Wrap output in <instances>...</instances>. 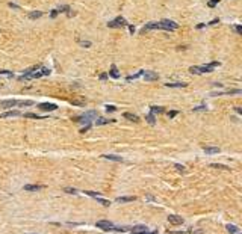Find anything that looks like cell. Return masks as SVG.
<instances>
[{
  "mask_svg": "<svg viewBox=\"0 0 242 234\" xmlns=\"http://www.w3.org/2000/svg\"><path fill=\"white\" fill-rule=\"evenodd\" d=\"M52 73L50 68H43L41 70H36V71H30V73H24L23 76H20V80H33V79H39L43 76H49Z\"/></svg>",
  "mask_w": 242,
  "mask_h": 234,
  "instance_id": "6da1fadb",
  "label": "cell"
},
{
  "mask_svg": "<svg viewBox=\"0 0 242 234\" xmlns=\"http://www.w3.org/2000/svg\"><path fill=\"white\" fill-rule=\"evenodd\" d=\"M126 26H127V21L123 17H117L115 20L107 23V27H112V29H120V27H126Z\"/></svg>",
  "mask_w": 242,
  "mask_h": 234,
  "instance_id": "7a4b0ae2",
  "label": "cell"
},
{
  "mask_svg": "<svg viewBox=\"0 0 242 234\" xmlns=\"http://www.w3.org/2000/svg\"><path fill=\"white\" fill-rule=\"evenodd\" d=\"M96 226L100 230H104V231H117V226L112 222H109V220H98L96 224Z\"/></svg>",
  "mask_w": 242,
  "mask_h": 234,
  "instance_id": "3957f363",
  "label": "cell"
},
{
  "mask_svg": "<svg viewBox=\"0 0 242 234\" xmlns=\"http://www.w3.org/2000/svg\"><path fill=\"white\" fill-rule=\"evenodd\" d=\"M179 27V24L176 21H171V20H162L159 23V29H164V30H176Z\"/></svg>",
  "mask_w": 242,
  "mask_h": 234,
  "instance_id": "277c9868",
  "label": "cell"
},
{
  "mask_svg": "<svg viewBox=\"0 0 242 234\" xmlns=\"http://www.w3.org/2000/svg\"><path fill=\"white\" fill-rule=\"evenodd\" d=\"M212 66L210 65H204V66H191L189 73L192 74H206V73H212Z\"/></svg>",
  "mask_w": 242,
  "mask_h": 234,
  "instance_id": "5b68a950",
  "label": "cell"
},
{
  "mask_svg": "<svg viewBox=\"0 0 242 234\" xmlns=\"http://www.w3.org/2000/svg\"><path fill=\"white\" fill-rule=\"evenodd\" d=\"M38 107L44 112H53V110L58 109V106L53 104V103H41V104H38Z\"/></svg>",
  "mask_w": 242,
  "mask_h": 234,
  "instance_id": "8992f818",
  "label": "cell"
},
{
  "mask_svg": "<svg viewBox=\"0 0 242 234\" xmlns=\"http://www.w3.org/2000/svg\"><path fill=\"white\" fill-rule=\"evenodd\" d=\"M14 106H17V100H5V101H0V107L2 109H12Z\"/></svg>",
  "mask_w": 242,
  "mask_h": 234,
  "instance_id": "52a82bcc",
  "label": "cell"
},
{
  "mask_svg": "<svg viewBox=\"0 0 242 234\" xmlns=\"http://www.w3.org/2000/svg\"><path fill=\"white\" fill-rule=\"evenodd\" d=\"M144 79L147 80V82H154V80H157L159 76H157V73H153V71H144Z\"/></svg>",
  "mask_w": 242,
  "mask_h": 234,
  "instance_id": "ba28073f",
  "label": "cell"
},
{
  "mask_svg": "<svg viewBox=\"0 0 242 234\" xmlns=\"http://www.w3.org/2000/svg\"><path fill=\"white\" fill-rule=\"evenodd\" d=\"M168 222L173 225H180V224H183V218H180L177 215H170L168 216Z\"/></svg>",
  "mask_w": 242,
  "mask_h": 234,
  "instance_id": "9c48e42d",
  "label": "cell"
},
{
  "mask_svg": "<svg viewBox=\"0 0 242 234\" xmlns=\"http://www.w3.org/2000/svg\"><path fill=\"white\" fill-rule=\"evenodd\" d=\"M154 29H159V23H147L145 26H144V27H142V30H141V32H142V33H145V32H148V30H154Z\"/></svg>",
  "mask_w": 242,
  "mask_h": 234,
  "instance_id": "30bf717a",
  "label": "cell"
},
{
  "mask_svg": "<svg viewBox=\"0 0 242 234\" xmlns=\"http://www.w3.org/2000/svg\"><path fill=\"white\" fill-rule=\"evenodd\" d=\"M44 186H39V184H26L24 186V190H29V192H36V190H41Z\"/></svg>",
  "mask_w": 242,
  "mask_h": 234,
  "instance_id": "8fae6325",
  "label": "cell"
},
{
  "mask_svg": "<svg viewBox=\"0 0 242 234\" xmlns=\"http://www.w3.org/2000/svg\"><path fill=\"white\" fill-rule=\"evenodd\" d=\"M21 113H20L18 110H8V112H5L0 115V118H11V116H20Z\"/></svg>",
  "mask_w": 242,
  "mask_h": 234,
  "instance_id": "7c38bea8",
  "label": "cell"
},
{
  "mask_svg": "<svg viewBox=\"0 0 242 234\" xmlns=\"http://www.w3.org/2000/svg\"><path fill=\"white\" fill-rule=\"evenodd\" d=\"M204 153H207V154H218L219 148L218 146H204Z\"/></svg>",
  "mask_w": 242,
  "mask_h": 234,
  "instance_id": "4fadbf2b",
  "label": "cell"
},
{
  "mask_svg": "<svg viewBox=\"0 0 242 234\" xmlns=\"http://www.w3.org/2000/svg\"><path fill=\"white\" fill-rule=\"evenodd\" d=\"M124 118L126 119H130V121H133V122H138L139 121V116L138 115H133V113H130V112H126L124 113Z\"/></svg>",
  "mask_w": 242,
  "mask_h": 234,
  "instance_id": "5bb4252c",
  "label": "cell"
},
{
  "mask_svg": "<svg viewBox=\"0 0 242 234\" xmlns=\"http://www.w3.org/2000/svg\"><path fill=\"white\" fill-rule=\"evenodd\" d=\"M109 76H111V77H113V79H118V77H120V71H118V68H117L115 65H112V66H111Z\"/></svg>",
  "mask_w": 242,
  "mask_h": 234,
  "instance_id": "9a60e30c",
  "label": "cell"
},
{
  "mask_svg": "<svg viewBox=\"0 0 242 234\" xmlns=\"http://www.w3.org/2000/svg\"><path fill=\"white\" fill-rule=\"evenodd\" d=\"M109 122H115V119H106V118H98V119H96V124H97V125H104V124H109Z\"/></svg>",
  "mask_w": 242,
  "mask_h": 234,
  "instance_id": "2e32d148",
  "label": "cell"
},
{
  "mask_svg": "<svg viewBox=\"0 0 242 234\" xmlns=\"http://www.w3.org/2000/svg\"><path fill=\"white\" fill-rule=\"evenodd\" d=\"M104 159H107V160H113V162H124L123 160V157H120V156H113V154H106V156H103Z\"/></svg>",
  "mask_w": 242,
  "mask_h": 234,
  "instance_id": "e0dca14e",
  "label": "cell"
},
{
  "mask_svg": "<svg viewBox=\"0 0 242 234\" xmlns=\"http://www.w3.org/2000/svg\"><path fill=\"white\" fill-rule=\"evenodd\" d=\"M166 88H185V86H188L186 83L183 82H179V83H165Z\"/></svg>",
  "mask_w": 242,
  "mask_h": 234,
  "instance_id": "ac0fdd59",
  "label": "cell"
},
{
  "mask_svg": "<svg viewBox=\"0 0 242 234\" xmlns=\"http://www.w3.org/2000/svg\"><path fill=\"white\" fill-rule=\"evenodd\" d=\"M132 201H135L133 196H118L117 198V203H132Z\"/></svg>",
  "mask_w": 242,
  "mask_h": 234,
  "instance_id": "d6986e66",
  "label": "cell"
},
{
  "mask_svg": "<svg viewBox=\"0 0 242 234\" xmlns=\"http://www.w3.org/2000/svg\"><path fill=\"white\" fill-rule=\"evenodd\" d=\"M150 109H151L150 113H153V115H156V113H164V112H165V109L160 107V106H151Z\"/></svg>",
  "mask_w": 242,
  "mask_h": 234,
  "instance_id": "ffe728a7",
  "label": "cell"
},
{
  "mask_svg": "<svg viewBox=\"0 0 242 234\" xmlns=\"http://www.w3.org/2000/svg\"><path fill=\"white\" fill-rule=\"evenodd\" d=\"M227 231L230 233V234H241V231H239V228H238V226L230 225V224L227 225Z\"/></svg>",
  "mask_w": 242,
  "mask_h": 234,
  "instance_id": "44dd1931",
  "label": "cell"
},
{
  "mask_svg": "<svg viewBox=\"0 0 242 234\" xmlns=\"http://www.w3.org/2000/svg\"><path fill=\"white\" fill-rule=\"evenodd\" d=\"M39 17H43V12L41 11H32V12H29V18L30 20H35V18H39Z\"/></svg>",
  "mask_w": 242,
  "mask_h": 234,
  "instance_id": "7402d4cb",
  "label": "cell"
},
{
  "mask_svg": "<svg viewBox=\"0 0 242 234\" xmlns=\"http://www.w3.org/2000/svg\"><path fill=\"white\" fill-rule=\"evenodd\" d=\"M73 106H85L86 104V100L85 98H76V100H73L71 101Z\"/></svg>",
  "mask_w": 242,
  "mask_h": 234,
  "instance_id": "603a6c76",
  "label": "cell"
},
{
  "mask_svg": "<svg viewBox=\"0 0 242 234\" xmlns=\"http://www.w3.org/2000/svg\"><path fill=\"white\" fill-rule=\"evenodd\" d=\"M148 228H147L145 225H135L132 228V233H141V231H147Z\"/></svg>",
  "mask_w": 242,
  "mask_h": 234,
  "instance_id": "cb8c5ba5",
  "label": "cell"
},
{
  "mask_svg": "<svg viewBox=\"0 0 242 234\" xmlns=\"http://www.w3.org/2000/svg\"><path fill=\"white\" fill-rule=\"evenodd\" d=\"M145 121L148 122V124H151V125H154V124H156V116H154L153 113H148V115L145 116Z\"/></svg>",
  "mask_w": 242,
  "mask_h": 234,
  "instance_id": "d4e9b609",
  "label": "cell"
},
{
  "mask_svg": "<svg viewBox=\"0 0 242 234\" xmlns=\"http://www.w3.org/2000/svg\"><path fill=\"white\" fill-rule=\"evenodd\" d=\"M142 74H144V71H139V73H136V74H133V76H129L126 80H127V82H132V80H136L138 77H141Z\"/></svg>",
  "mask_w": 242,
  "mask_h": 234,
  "instance_id": "484cf974",
  "label": "cell"
},
{
  "mask_svg": "<svg viewBox=\"0 0 242 234\" xmlns=\"http://www.w3.org/2000/svg\"><path fill=\"white\" fill-rule=\"evenodd\" d=\"M33 101L32 100H26V101H17V106H20V107H24V106H32Z\"/></svg>",
  "mask_w": 242,
  "mask_h": 234,
  "instance_id": "4316f807",
  "label": "cell"
},
{
  "mask_svg": "<svg viewBox=\"0 0 242 234\" xmlns=\"http://www.w3.org/2000/svg\"><path fill=\"white\" fill-rule=\"evenodd\" d=\"M94 198L97 199V203H100V204H102V205H104V207H107V205L111 204V203L107 201V199H104V198H100V196H94Z\"/></svg>",
  "mask_w": 242,
  "mask_h": 234,
  "instance_id": "83f0119b",
  "label": "cell"
},
{
  "mask_svg": "<svg viewBox=\"0 0 242 234\" xmlns=\"http://www.w3.org/2000/svg\"><path fill=\"white\" fill-rule=\"evenodd\" d=\"M0 76H6V77H14V73L8 71V70H0Z\"/></svg>",
  "mask_w": 242,
  "mask_h": 234,
  "instance_id": "f1b7e54d",
  "label": "cell"
},
{
  "mask_svg": "<svg viewBox=\"0 0 242 234\" xmlns=\"http://www.w3.org/2000/svg\"><path fill=\"white\" fill-rule=\"evenodd\" d=\"M26 118H33V119H41V116L36 115V113H24Z\"/></svg>",
  "mask_w": 242,
  "mask_h": 234,
  "instance_id": "f546056e",
  "label": "cell"
},
{
  "mask_svg": "<svg viewBox=\"0 0 242 234\" xmlns=\"http://www.w3.org/2000/svg\"><path fill=\"white\" fill-rule=\"evenodd\" d=\"M210 166H212V168H217V169H228L226 165H219V163H212Z\"/></svg>",
  "mask_w": 242,
  "mask_h": 234,
  "instance_id": "4dcf8cb0",
  "label": "cell"
},
{
  "mask_svg": "<svg viewBox=\"0 0 242 234\" xmlns=\"http://www.w3.org/2000/svg\"><path fill=\"white\" fill-rule=\"evenodd\" d=\"M64 192H67V193H73V195H74V193H77V190L74 189V187H65Z\"/></svg>",
  "mask_w": 242,
  "mask_h": 234,
  "instance_id": "1f68e13d",
  "label": "cell"
},
{
  "mask_svg": "<svg viewBox=\"0 0 242 234\" xmlns=\"http://www.w3.org/2000/svg\"><path fill=\"white\" fill-rule=\"evenodd\" d=\"M201 110H207V106H198V107H194V112H201Z\"/></svg>",
  "mask_w": 242,
  "mask_h": 234,
  "instance_id": "d6a6232c",
  "label": "cell"
},
{
  "mask_svg": "<svg viewBox=\"0 0 242 234\" xmlns=\"http://www.w3.org/2000/svg\"><path fill=\"white\" fill-rule=\"evenodd\" d=\"M106 110H107V112H115L117 107H115V106H112V104H107V106H106Z\"/></svg>",
  "mask_w": 242,
  "mask_h": 234,
  "instance_id": "836d02e7",
  "label": "cell"
},
{
  "mask_svg": "<svg viewBox=\"0 0 242 234\" xmlns=\"http://www.w3.org/2000/svg\"><path fill=\"white\" fill-rule=\"evenodd\" d=\"M177 113H179L177 110H171V112H168V113H166V116H168V118H174V116L177 115Z\"/></svg>",
  "mask_w": 242,
  "mask_h": 234,
  "instance_id": "e575fe53",
  "label": "cell"
},
{
  "mask_svg": "<svg viewBox=\"0 0 242 234\" xmlns=\"http://www.w3.org/2000/svg\"><path fill=\"white\" fill-rule=\"evenodd\" d=\"M79 44L82 45V47H86V49H88V47H91V42H89V41H79Z\"/></svg>",
  "mask_w": 242,
  "mask_h": 234,
  "instance_id": "d590c367",
  "label": "cell"
},
{
  "mask_svg": "<svg viewBox=\"0 0 242 234\" xmlns=\"http://www.w3.org/2000/svg\"><path fill=\"white\" fill-rule=\"evenodd\" d=\"M174 166H176V169H177V171H180V172H185V166H183V165H179V163H176Z\"/></svg>",
  "mask_w": 242,
  "mask_h": 234,
  "instance_id": "8d00e7d4",
  "label": "cell"
},
{
  "mask_svg": "<svg viewBox=\"0 0 242 234\" xmlns=\"http://www.w3.org/2000/svg\"><path fill=\"white\" fill-rule=\"evenodd\" d=\"M219 3V0H210L209 2V8H213V6H217Z\"/></svg>",
  "mask_w": 242,
  "mask_h": 234,
  "instance_id": "74e56055",
  "label": "cell"
},
{
  "mask_svg": "<svg viewBox=\"0 0 242 234\" xmlns=\"http://www.w3.org/2000/svg\"><path fill=\"white\" fill-rule=\"evenodd\" d=\"M234 32L239 33V35L242 33V27H241V24H236V26H234Z\"/></svg>",
  "mask_w": 242,
  "mask_h": 234,
  "instance_id": "f35d334b",
  "label": "cell"
},
{
  "mask_svg": "<svg viewBox=\"0 0 242 234\" xmlns=\"http://www.w3.org/2000/svg\"><path fill=\"white\" fill-rule=\"evenodd\" d=\"M132 234H157V233H156V231L148 233V230H147V231H141V233H132Z\"/></svg>",
  "mask_w": 242,
  "mask_h": 234,
  "instance_id": "ab89813d",
  "label": "cell"
},
{
  "mask_svg": "<svg viewBox=\"0 0 242 234\" xmlns=\"http://www.w3.org/2000/svg\"><path fill=\"white\" fill-rule=\"evenodd\" d=\"M89 127H91L89 124H86V125L83 127V129H82V130H80V133H85V131H88V130H89Z\"/></svg>",
  "mask_w": 242,
  "mask_h": 234,
  "instance_id": "60d3db41",
  "label": "cell"
},
{
  "mask_svg": "<svg viewBox=\"0 0 242 234\" xmlns=\"http://www.w3.org/2000/svg\"><path fill=\"white\" fill-rule=\"evenodd\" d=\"M58 14H59V12H58V11H56V9H53V11H52V12H50V17H53V18H55V17H56V15H58Z\"/></svg>",
  "mask_w": 242,
  "mask_h": 234,
  "instance_id": "b9f144b4",
  "label": "cell"
},
{
  "mask_svg": "<svg viewBox=\"0 0 242 234\" xmlns=\"http://www.w3.org/2000/svg\"><path fill=\"white\" fill-rule=\"evenodd\" d=\"M127 26H129V30H130V33H133V32H135V26H132V24H127Z\"/></svg>",
  "mask_w": 242,
  "mask_h": 234,
  "instance_id": "7bdbcfd3",
  "label": "cell"
},
{
  "mask_svg": "<svg viewBox=\"0 0 242 234\" xmlns=\"http://www.w3.org/2000/svg\"><path fill=\"white\" fill-rule=\"evenodd\" d=\"M9 8H12V9H18V6L14 5V3H9Z\"/></svg>",
  "mask_w": 242,
  "mask_h": 234,
  "instance_id": "ee69618b",
  "label": "cell"
},
{
  "mask_svg": "<svg viewBox=\"0 0 242 234\" xmlns=\"http://www.w3.org/2000/svg\"><path fill=\"white\" fill-rule=\"evenodd\" d=\"M107 79V74H100V80H106Z\"/></svg>",
  "mask_w": 242,
  "mask_h": 234,
  "instance_id": "f6af8a7d",
  "label": "cell"
},
{
  "mask_svg": "<svg viewBox=\"0 0 242 234\" xmlns=\"http://www.w3.org/2000/svg\"><path fill=\"white\" fill-rule=\"evenodd\" d=\"M234 110H236L238 113H242V109H241V107H234Z\"/></svg>",
  "mask_w": 242,
  "mask_h": 234,
  "instance_id": "bcb514c9",
  "label": "cell"
}]
</instances>
